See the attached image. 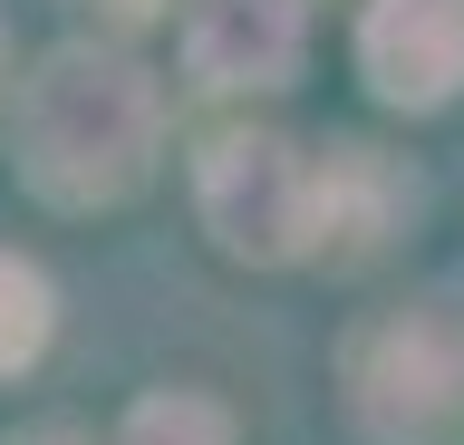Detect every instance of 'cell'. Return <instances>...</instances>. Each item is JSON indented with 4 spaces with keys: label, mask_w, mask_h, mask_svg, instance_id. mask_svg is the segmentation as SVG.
I'll return each instance as SVG.
<instances>
[{
    "label": "cell",
    "mask_w": 464,
    "mask_h": 445,
    "mask_svg": "<svg viewBox=\"0 0 464 445\" xmlns=\"http://www.w3.org/2000/svg\"><path fill=\"white\" fill-rule=\"evenodd\" d=\"M165 146V97L126 49L107 39H58L20 78V117H10V155L20 184L58 213H107L155 175Z\"/></svg>",
    "instance_id": "obj_1"
},
{
    "label": "cell",
    "mask_w": 464,
    "mask_h": 445,
    "mask_svg": "<svg viewBox=\"0 0 464 445\" xmlns=\"http://www.w3.org/2000/svg\"><path fill=\"white\" fill-rule=\"evenodd\" d=\"M339 397H348V426L368 445L455 436L464 426V310L416 300V310L368 320L339 358Z\"/></svg>",
    "instance_id": "obj_2"
},
{
    "label": "cell",
    "mask_w": 464,
    "mask_h": 445,
    "mask_svg": "<svg viewBox=\"0 0 464 445\" xmlns=\"http://www.w3.org/2000/svg\"><path fill=\"white\" fill-rule=\"evenodd\" d=\"M194 213L223 262H300L310 252V223H319V165L290 136H261V126H232L213 136L194 165Z\"/></svg>",
    "instance_id": "obj_3"
},
{
    "label": "cell",
    "mask_w": 464,
    "mask_h": 445,
    "mask_svg": "<svg viewBox=\"0 0 464 445\" xmlns=\"http://www.w3.org/2000/svg\"><path fill=\"white\" fill-rule=\"evenodd\" d=\"M358 78L377 107L435 117L464 88V0H368L358 10Z\"/></svg>",
    "instance_id": "obj_4"
},
{
    "label": "cell",
    "mask_w": 464,
    "mask_h": 445,
    "mask_svg": "<svg viewBox=\"0 0 464 445\" xmlns=\"http://www.w3.org/2000/svg\"><path fill=\"white\" fill-rule=\"evenodd\" d=\"M310 49V0H184V68L194 88L261 97L300 78Z\"/></svg>",
    "instance_id": "obj_5"
},
{
    "label": "cell",
    "mask_w": 464,
    "mask_h": 445,
    "mask_svg": "<svg viewBox=\"0 0 464 445\" xmlns=\"http://www.w3.org/2000/svg\"><path fill=\"white\" fill-rule=\"evenodd\" d=\"M406 213H416V184H406L377 146H329V165H319L310 252H329V262H377Z\"/></svg>",
    "instance_id": "obj_6"
},
{
    "label": "cell",
    "mask_w": 464,
    "mask_h": 445,
    "mask_svg": "<svg viewBox=\"0 0 464 445\" xmlns=\"http://www.w3.org/2000/svg\"><path fill=\"white\" fill-rule=\"evenodd\" d=\"M49 329H58L49 271L29 262V252H10V242H0V378H20L29 358L49 349Z\"/></svg>",
    "instance_id": "obj_7"
},
{
    "label": "cell",
    "mask_w": 464,
    "mask_h": 445,
    "mask_svg": "<svg viewBox=\"0 0 464 445\" xmlns=\"http://www.w3.org/2000/svg\"><path fill=\"white\" fill-rule=\"evenodd\" d=\"M116 445H232V407L203 397V387H155V397L126 407Z\"/></svg>",
    "instance_id": "obj_8"
},
{
    "label": "cell",
    "mask_w": 464,
    "mask_h": 445,
    "mask_svg": "<svg viewBox=\"0 0 464 445\" xmlns=\"http://www.w3.org/2000/svg\"><path fill=\"white\" fill-rule=\"evenodd\" d=\"M0 445H87L78 426H20V436H0Z\"/></svg>",
    "instance_id": "obj_9"
}]
</instances>
